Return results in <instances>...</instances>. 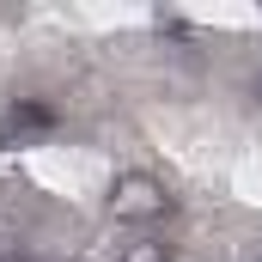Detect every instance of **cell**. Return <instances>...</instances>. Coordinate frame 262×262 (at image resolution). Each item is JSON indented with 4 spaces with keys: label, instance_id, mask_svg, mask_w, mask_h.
Wrapping results in <instances>:
<instances>
[{
    "label": "cell",
    "instance_id": "1",
    "mask_svg": "<svg viewBox=\"0 0 262 262\" xmlns=\"http://www.w3.org/2000/svg\"><path fill=\"white\" fill-rule=\"evenodd\" d=\"M110 220H122V226H152V220H165L171 213V189L152 177V171H122L116 183H110Z\"/></svg>",
    "mask_w": 262,
    "mask_h": 262
},
{
    "label": "cell",
    "instance_id": "2",
    "mask_svg": "<svg viewBox=\"0 0 262 262\" xmlns=\"http://www.w3.org/2000/svg\"><path fill=\"white\" fill-rule=\"evenodd\" d=\"M43 134H55V110H49L43 98H12V104H6V116H0V140H6V146H31V140H43Z\"/></svg>",
    "mask_w": 262,
    "mask_h": 262
},
{
    "label": "cell",
    "instance_id": "3",
    "mask_svg": "<svg viewBox=\"0 0 262 262\" xmlns=\"http://www.w3.org/2000/svg\"><path fill=\"white\" fill-rule=\"evenodd\" d=\"M116 262H171V244H152V238H146V244H128Z\"/></svg>",
    "mask_w": 262,
    "mask_h": 262
}]
</instances>
